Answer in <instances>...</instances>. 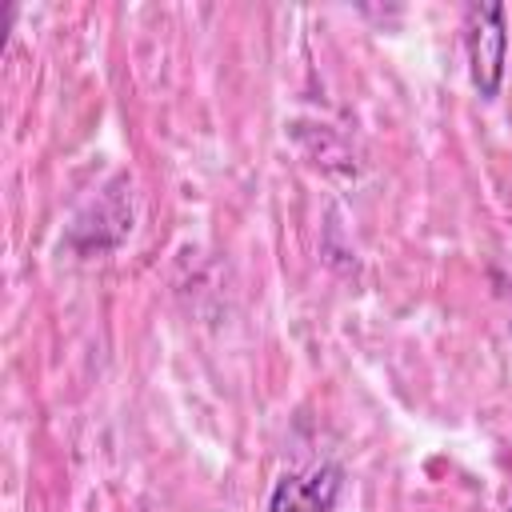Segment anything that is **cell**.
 <instances>
[{
	"mask_svg": "<svg viewBox=\"0 0 512 512\" xmlns=\"http://www.w3.org/2000/svg\"><path fill=\"white\" fill-rule=\"evenodd\" d=\"M344 472L336 464H316L308 472H284L272 484L268 512H336Z\"/></svg>",
	"mask_w": 512,
	"mask_h": 512,
	"instance_id": "cell-2",
	"label": "cell"
},
{
	"mask_svg": "<svg viewBox=\"0 0 512 512\" xmlns=\"http://www.w3.org/2000/svg\"><path fill=\"white\" fill-rule=\"evenodd\" d=\"M464 56H468V76L472 88L492 100L504 84L508 68V12L504 4H468L464 8Z\"/></svg>",
	"mask_w": 512,
	"mask_h": 512,
	"instance_id": "cell-1",
	"label": "cell"
}]
</instances>
